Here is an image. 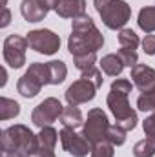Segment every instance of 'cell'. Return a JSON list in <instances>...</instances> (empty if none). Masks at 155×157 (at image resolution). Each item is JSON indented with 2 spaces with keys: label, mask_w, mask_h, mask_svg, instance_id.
Returning <instances> with one entry per match:
<instances>
[{
  "label": "cell",
  "mask_w": 155,
  "mask_h": 157,
  "mask_svg": "<svg viewBox=\"0 0 155 157\" xmlns=\"http://www.w3.org/2000/svg\"><path fill=\"white\" fill-rule=\"evenodd\" d=\"M110 122L106 113L100 110V108H93L88 112V119L84 122V132L82 135L91 143V144H97L100 141H108V130H110Z\"/></svg>",
  "instance_id": "6"
},
{
  "label": "cell",
  "mask_w": 155,
  "mask_h": 157,
  "mask_svg": "<svg viewBox=\"0 0 155 157\" xmlns=\"http://www.w3.org/2000/svg\"><path fill=\"white\" fill-rule=\"evenodd\" d=\"M28 39L20 35H9L4 40V60L11 68H22L26 64V49H28Z\"/></svg>",
  "instance_id": "7"
},
{
  "label": "cell",
  "mask_w": 155,
  "mask_h": 157,
  "mask_svg": "<svg viewBox=\"0 0 155 157\" xmlns=\"http://www.w3.org/2000/svg\"><path fill=\"white\" fill-rule=\"evenodd\" d=\"M28 44L31 49H35L37 53L42 55H53L59 51L60 48V39L59 35H55L53 31L49 29H35V31H29L28 35Z\"/></svg>",
  "instance_id": "9"
},
{
  "label": "cell",
  "mask_w": 155,
  "mask_h": 157,
  "mask_svg": "<svg viewBox=\"0 0 155 157\" xmlns=\"http://www.w3.org/2000/svg\"><path fill=\"white\" fill-rule=\"evenodd\" d=\"M75 60V66L77 70H80L82 73L89 71L95 68V60H97V53H91V55H82V57H73Z\"/></svg>",
  "instance_id": "23"
},
{
  "label": "cell",
  "mask_w": 155,
  "mask_h": 157,
  "mask_svg": "<svg viewBox=\"0 0 155 157\" xmlns=\"http://www.w3.org/2000/svg\"><path fill=\"white\" fill-rule=\"evenodd\" d=\"M37 148L39 137L24 124H15L2 132V152H18L31 157Z\"/></svg>",
  "instance_id": "3"
},
{
  "label": "cell",
  "mask_w": 155,
  "mask_h": 157,
  "mask_svg": "<svg viewBox=\"0 0 155 157\" xmlns=\"http://www.w3.org/2000/svg\"><path fill=\"white\" fill-rule=\"evenodd\" d=\"M20 113V106L18 102L7 99V97H2L0 99V121H7V119H13Z\"/></svg>",
  "instance_id": "19"
},
{
  "label": "cell",
  "mask_w": 155,
  "mask_h": 157,
  "mask_svg": "<svg viewBox=\"0 0 155 157\" xmlns=\"http://www.w3.org/2000/svg\"><path fill=\"white\" fill-rule=\"evenodd\" d=\"M142 128H144L146 139H150V141L155 144V113H152L150 117L144 119V122H142Z\"/></svg>",
  "instance_id": "27"
},
{
  "label": "cell",
  "mask_w": 155,
  "mask_h": 157,
  "mask_svg": "<svg viewBox=\"0 0 155 157\" xmlns=\"http://www.w3.org/2000/svg\"><path fill=\"white\" fill-rule=\"evenodd\" d=\"M11 22V13L7 7H2V22H0V28H7Z\"/></svg>",
  "instance_id": "31"
},
{
  "label": "cell",
  "mask_w": 155,
  "mask_h": 157,
  "mask_svg": "<svg viewBox=\"0 0 155 157\" xmlns=\"http://www.w3.org/2000/svg\"><path fill=\"white\" fill-rule=\"evenodd\" d=\"M142 48L146 55H155V35H146L142 40Z\"/></svg>",
  "instance_id": "29"
},
{
  "label": "cell",
  "mask_w": 155,
  "mask_h": 157,
  "mask_svg": "<svg viewBox=\"0 0 155 157\" xmlns=\"http://www.w3.org/2000/svg\"><path fill=\"white\" fill-rule=\"evenodd\" d=\"M55 11L62 18H77L80 15H86V0H60Z\"/></svg>",
  "instance_id": "15"
},
{
  "label": "cell",
  "mask_w": 155,
  "mask_h": 157,
  "mask_svg": "<svg viewBox=\"0 0 155 157\" xmlns=\"http://www.w3.org/2000/svg\"><path fill=\"white\" fill-rule=\"evenodd\" d=\"M82 77L89 78L91 82H95V86L97 88H100L102 86V73H100V70H97V68H93V70H89V71H86V73H82Z\"/></svg>",
  "instance_id": "28"
},
{
  "label": "cell",
  "mask_w": 155,
  "mask_h": 157,
  "mask_svg": "<svg viewBox=\"0 0 155 157\" xmlns=\"http://www.w3.org/2000/svg\"><path fill=\"white\" fill-rule=\"evenodd\" d=\"M119 57L122 59L124 66H137V48H139V37L131 29H120L119 33Z\"/></svg>",
  "instance_id": "12"
},
{
  "label": "cell",
  "mask_w": 155,
  "mask_h": 157,
  "mask_svg": "<svg viewBox=\"0 0 155 157\" xmlns=\"http://www.w3.org/2000/svg\"><path fill=\"white\" fill-rule=\"evenodd\" d=\"M99 88L95 86V82H91L89 78L80 77L78 80H75L68 90H66V101L68 104H73V106H78L82 102H88L95 97V91Z\"/></svg>",
  "instance_id": "11"
},
{
  "label": "cell",
  "mask_w": 155,
  "mask_h": 157,
  "mask_svg": "<svg viewBox=\"0 0 155 157\" xmlns=\"http://www.w3.org/2000/svg\"><path fill=\"white\" fill-rule=\"evenodd\" d=\"M2 157H28V155L18 154V152H4V155H2Z\"/></svg>",
  "instance_id": "33"
},
{
  "label": "cell",
  "mask_w": 155,
  "mask_h": 157,
  "mask_svg": "<svg viewBox=\"0 0 155 157\" xmlns=\"http://www.w3.org/2000/svg\"><path fill=\"white\" fill-rule=\"evenodd\" d=\"M131 80L141 90V93H148L155 90V70L146 64H137L131 68Z\"/></svg>",
  "instance_id": "13"
},
{
  "label": "cell",
  "mask_w": 155,
  "mask_h": 157,
  "mask_svg": "<svg viewBox=\"0 0 155 157\" xmlns=\"http://www.w3.org/2000/svg\"><path fill=\"white\" fill-rule=\"evenodd\" d=\"M133 155L135 157H153L155 155V144L150 139H142L133 146Z\"/></svg>",
  "instance_id": "21"
},
{
  "label": "cell",
  "mask_w": 155,
  "mask_h": 157,
  "mask_svg": "<svg viewBox=\"0 0 155 157\" xmlns=\"http://www.w3.org/2000/svg\"><path fill=\"white\" fill-rule=\"evenodd\" d=\"M100 70L106 73V75H110V77H117V75H120L122 73V70H124V62H122V59L119 57V53H110V55H106V57H102V60H100Z\"/></svg>",
  "instance_id": "16"
},
{
  "label": "cell",
  "mask_w": 155,
  "mask_h": 157,
  "mask_svg": "<svg viewBox=\"0 0 155 157\" xmlns=\"http://www.w3.org/2000/svg\"><path fill=\"white\" fill-rule=\"evenodd\" d=\"M137 108L142 112H153L155 110V90L148 93H141V97L137 99Z\"/></svg>",
  "instance_id": "25"
},
{
  "label": "cell",
  "mask_w": 155,
  "mask_h": 157,
  "mask_svg": "<svg viewBox=\"0 0 155 157\" xmlns=\"http://www.w3.org/2000/svg\"><path fill=\"white\" fill-rule=\"evenodd\" d=\"M108 141L113 143L115 146H122L126 143V130H122L119 124L110 126V130H108Z\"/></svg>",
  "instance_id": "26"
},
{
  "label": "cell",
  "mask_w": 155,
  "mask_h": 157,
  "mask_svg": "<svg viewBox=\"0 0 155 157\" xmlns=\"http://www.w3.org/2000/svg\"><path fill=\"white\" fill-rule=\"evenodd\" d=\"M59 135L62 148L73 157H86L88 152H91V143L84 135H78L73 128H62Z\"/></svg>",
  "instance_id": "10"
},
{
  "label": "cell",
  "mask_w": 155,
  "mask_h": 157,
  "mask_svg": "<svg viewBox=\"0 0 155 157\" xmlns=\"http://www.w3.org/2000/svg\"><path fill=\"white\" fill-rule=\"evenodd\" d=\"M130 93H131V82L126 78H117L108 93V108L112 110L117 124L126 132L133 130L137 124V112L131 110L128 102Z\"/></svg>",
  "instance_id": "2"
},
{
  "label": "cell",
  "mask_w": 155,
  "mask_h": 157,
  "mask_svg": "<svg viewBox=\"0 0 155 157\" xmlns=\"http://www.w3.org/2000/svg\"><path fill=\"white\" fill-rule=\"evenodd\" d=\"M39 137V146H46V148H55V144H57V141H59V133H57V130L55 128H51V126H44V128H40V133L37 135Z\"/></svg>",
  "instance_id": "20"
},
{
  "label": "cell",
  "mask_w": 155,
  "mask_h": 157,
  "mask_svg": "<svg viewBox=\"0 0 155 157\" xmlns=\"http://www.w3.org/2000/svg\"><path fill=\"white\" fill-rule=\"evenodd\" d=\"M62 110L64 106L60 104V101L49 97V99H44L39 106L33 110L31 113V122L39 128H44V126H49L51 122H55L57 119H60L62 115Z\"/></svg>",
  "instance_id": "8"
},
{
  "label": "cell",
  "mask_w": 155,
  "mask_h": 157,
  "mask_svg": "<svg viewBox=\"0 0 155 157\" xmlns=\"http://www.w3.org/2000/svg\"><path fill=\"white\" fill-rule=\"evenodd\" d=\"M139 28L146 33H153L155 31V6L142 7L139 11Z\"/></svg>",
  "instance_id": "18"
},
{
  "label": "cell",
  "mask_w": 155,
  "mask_h": 157,
  "mask_svg": "<svg viewBox=\"0 0 155 157\" xmlns=\"http://www.w3.org/2000/svg\"><path fill=\"white\" fill-rule=\"evenodd\" d=\"M49 68H51V75H53V84L64 82V78L68 75V68H66V64L62 60H51Z\"/></svg>",
  "instance_id": "22"
},
{
  "label": "cell",
  "mask_w": 155,
  "mask_h": 157,
  "mask_svg": "<svg viewBox=\"0 0 155 157\" xmlns=\"http://www.w3.org/2000/svg\"><path fill=\"white\" fill-rule=\"evenodd\" d=\"M113 143L110 141H100L97 144H93L91 157H113Z\"/></svg>",
  "instance_id": "24"
},
{
  "label": "cell",
  "mask_w": 155,
  "mask_h": 157,
  "mask_svg": "<svg viewBox=\"0 0 155 157\" xmlns=\"http://www.w3.org/2000/svg\"><path fill=\"white\" fill-rule=\"evenodd\" d=\"M59 2H60V0H40V4H42L44 7H47V9H57Z\"/></svg>",
  "instance_id": "32"
},
{
  "label": "cell",
  "mask_w": 155,
  "mask_h": 157,
  "mask_svg": "<svg viewBox=\"0 0 155 157\" xmlns=\"http://www.w3.org/2000/svg\"><path fill=\"white\" fill-rule=\"evenodd\" d=\"M102 46H104V37L93 24L91 17L80 15L77 18H73L71 35L68 40V49L73 57L97 53Z\"/></svg>",
  "instance_id": "1"
},
{
  "label": "cell",
  "mask_w": 155,
  "mask_h": 157,
  "mask_svg": "<svg viewBox=\"0 0 155 157\" xmlns=\"http://www.w3.org/2000/svg\"><path fill=\"white\" fill-rule=\"evenodd\" d=\"M95 9L110 29H120L131 17V7L124 0H93Z\"/></svg>",
  "instance_id": "5"
},
{
  "label": "cell",
  "mask_w": 155,
  "mask_h": 157,
  "mask_svg": "<svg viewBox=\"0 0 155 157\" xmlns=\"http://www.w3.org/2000/svg\"><path fill=\"white\" fill-rule=\"evenodd\" d=\"M31 157H55V152H53V148L39 146V148H37V152H35Z\"/></svg>",
  "instance_id": "30"
},
{
  "label": "cell",
  "mask_w": 155,
  "mask_h": 157,
  "mask_svg": "<svg viewBox=\"0 0 155 157\" xmlns=\"http://www.w3.org/2000/svg\"><path fill=\"white\" fill-rule=\"evenodd\" d=\"M47 7L40 4V0H22L20 4V13L28 22H40L47 15Z\"/></svg>",
  "instance_id": "14"
},
{
  "label": "cell",
  "mask_w": 155,
  "mask_h": 157,
  "mask_svg": "<svg viewBox=\"0 0 155 157\" xmlns=\"http://www.w3.org/2000/svg\"><path fill=\"white\" fill-rule=\"evenodd\" d=\"M46 84H53V75H51V68L49 62L42 64V62H35L29 66V70L18 78L17 82V90L22 97L31 99L35 95H39L42 86Z\"/></svg>",
  "instance_id": "4"
},
{
  "label": "cell",
  "mask_w": 155,
  "mask_h": 157,
  "mask_svg": "<svg viewBox=\"0 0 155 157\" xmlns=\"http://www.w3.org/2000/svg\"><path fill=\"white\" fill-rule=\"evenodd\" d=\"M60 122L64 128H73L77 130L78 126L82 124V113L77 106L73 104H68L64 110H62V115H60Z\"/></svg>",
  "instance_id": "17"
}]
</instances>
